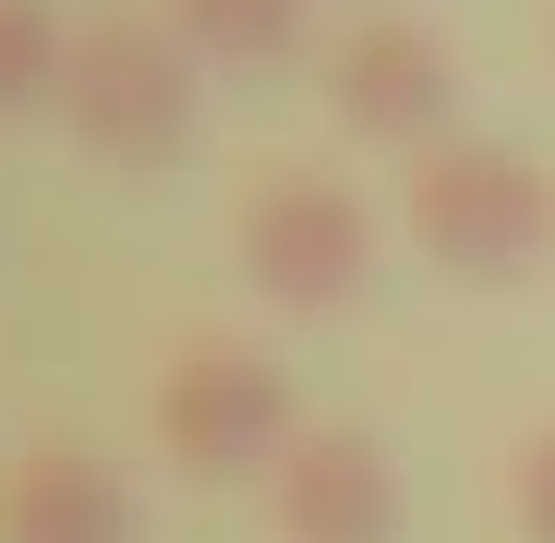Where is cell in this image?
<instances>
[{"label": "cell", "instance_id": "7", "mask_svg": "<svg viewBox=\"0 0 555 543\" xmlns=\"http://www.w3.org/2000/svg\"><path fill=\"white\" fill-rule=\"evenodd\" d=\"M0 543H133V483L98 447H25L0 471Z\"/></svg>", "mask_w": 555, "mask_h": 543}, {"label": "cell", "instance_id": "5", "mask_svg": "<svg viewBox=\"0 0 555 543\" xmlns=\"http://www.w3.org/2000/svg\"><path fill=\"white\" fill-rule=\"evenodd\" d=\"M326 109H338V133H362V145L435 157L447 121H459V61H447V37L411 25V13H362V25L326 49Z\"/></svg>", "mask_w": 555, "mask_h": 543}, {"label": "cell", "instance_id": "3", "mask_svg": "<svg viewBox=\"0 0 555 543\" xmlns=\"http://www.w3.org/2000/svg\"><path fill=\"white\" fill-rule=\"evenodd\" d=\"M145 423H157V447H169V471H194V483H254V471H278V460L302 447L291 375H278L254 338H194V350L157 375Z\"/></svg>", "mask_w": 555, "mask_h": 543}, {"label": "cell", "instance_id": "6", "mask_svg": "<svg viewBox=\"0 0 555 543\" xmlns=\"http://www.w3.org/2000/svg\"><path fill=\"white\" fill-rule=\"evenodd\" d=\"M266 507L291 543H399L411 519L387 435H362V423H302V447L266 471Z\"/></svg>", "mask_w": 555, "mask_h": 543}, {"label": "cell", "instance_id": "11", "mask_svg": "<svg viewBox=\"0 0 555 543\" xmlns=\"http://www.w3.org/2000/svg\"><path fill=\"white\" fill-rule=\"evenodd\" d=\"M543 49H555V25H543Z\"/></svg>", "mask_w": 555, "mask_h": 543}, {"label": "cell", "instance_id": "8", "mask_svg": "<svg viewBox=\"0 0 555 543\" xmlns=\"http://www.w3.org/2000/svg\"><path fill=\"white\" fill-rule=\"evenodd\" d=\"M169 37L218 73H278V61H302L314 0H169Z\"/></svg>", "mask_w": 555, "mask_h": 543}, {"label": "cell", "instance_id": "9", "mask_svg": "<svg viewBox=\"0 0 555 543\" xmlns=\"http://www.w3.org/2000/svg\"><path fill=\"white\" fill-rule=\"evenodd\" d=\"M61 61H73V37L49 0H0V121L61 109Z\"/></svg>", "mask_w": 555, "mask_h": 543}, {"label": "cell", "instance_id": "10", "mask_svg": "<svg viewBox=\"0 0 555 543\" xmlns=\"http://www.w3.org/2000/svg\"><path fill=\"white\" fill-rule=\"evenodd\" d=\"M507 507H519V543H555V423L519 435V460H507Z\"/></svg>", "mask_w": 555, "mask_h": 543}, {"label": "cell", "instance_id": "2", "mask_svg": "<svg viewBox=\"0 0 555 543\" xmlns=\"http://www.w3.org/2000/svg\"><path fill=\"white\" fill-rule=\"evenodd\" d=\"M411 242L423 266L472 290H507L555 254V181L519 157V145H483V133H447L435 157H411Z\"/></svg>", "mask_w": 555, "mask_h": 543}, {"label": "cell", "instance_id": "4", "mask_svg": "<svg viewBox=\"0 0 555 543\" xmlns=\"http://www.w3.org/2000/svg\"><path fill=\"white\" fill-rule=\"evenodd\" d=\"M230 254H242V279H254L278 314H338L362 279H375V218H362L350 181L278 169V181H254V194H242Z\"/></svg>", "mask_w": 555, "mask_h": 543}, {"label": "cell", "instance_id": "1", "mask_svg": "<svg viewBox=\"0 0 555 543\" xmlns=\"http://www.w3.org/2000/svg\"><path fill=\"white\" fill-rule=\"evenodd\" d=\"M206 61L169 37V13H98L73 25V61H61V121L73 145H98L109 169H169L194 157V121H206Z\"/></svg>", "mask_w": 555, "mask_h": 543}]
</instances>
